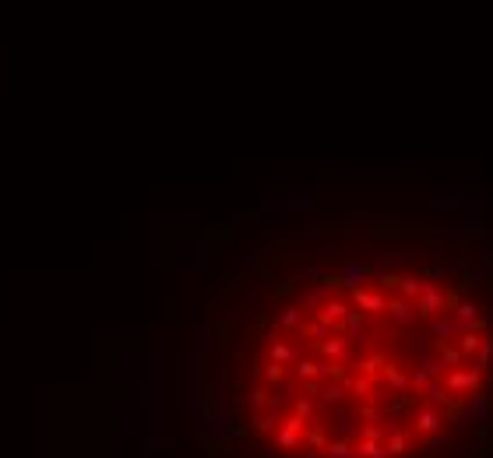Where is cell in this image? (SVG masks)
Segmentation results:
<instances>
[{"label": "cell", "instance_id": "obj_9", "mask_svg": "<svg viewBox=\"0 0 493 458\" xmlns=\"http://www.w3.org/2000/svg\"><path fill=\"white\" fill-rule=\"evenodd\" d=\"M398 289H401V296H409L412 303L419 300V293L426 289V278H416V275H405V278H398Z\"/></svg>", "mask_w": 493, "mask_h": 458}, {"label": "cell", "instance_id": "obj_8", "mask_svg": "<svg viewBox=\"0 0 493 458\" xmlns=\"http://www.w3.org/2000/svg\"><path fill=\"white\" fill-rule=\"evenodd\" d=\"M388 314H392L394 325H405V328H409V325L419 317L416 303H405V300H392V303H388Z\"/></svg>", "mask_w": 493, "mask_h": 458}, {"label": "cell", "instance_id": "obj_1", "mask_svg": "<svg viewBox=\"0 0 493 458\" xmlns=\"http://www.w3.org/2000/svg\"><path fill=\"white\" fill-rule=\"evenodd\" d=\"M444 384H448V391L451 395H472V391H483V370H476V366H469V370H451L448 377H444Z\"/></svg>", "mask_w": 493, "mask_h": 458}, {"label": "cell", "instance_id": "obj_6", "mask_svg": "<svg viewBox=\"0 0 493 458\" xmlns=\"http://www.w3.org/2000/svg\"><path fill=\"white\" fill-rule=\"evenodd\" d=\"M384 448H388V455H392V458L409 455V448H412V434L405 430V423L388 430V441H384Z\"/></svg>", "mask_w": 493, "mask_h": 458}, {"label": "cell", "instance_id": "obj_3", "mask_svg": "<svg viewBox=\"0 0 493 458\" xmlns=\"http://www.w3.org/2000/svg\"><path fill=\"white\" fill-rule=\"evenodd\" d=\"M441 427H444V409L433 405V402H426V405L416 413V430H419L423 437H430V434H441Z\"/></svg>", "mask_w": 493, "mask_h": 458}, {"label": "cell", "instance_id": "obj_11", "mask_svg": "<svg viewBox=\"0 0 493 458\" xmlns=\"http://www.w3.org/2000/svg\"><path fill=\"white\" fill-rule=\"evenodd\" d=\"M480 342H483L480 332H465V335H462V356H472V353L480 349Z\"/></svg>", "mask_w": 493, "mask_h": 458}, {"label": "cell", "instance_id": "obj_7", "mask_svg": "<svg viewBox=\"0 0 493 458\" xmlns=\"http://www.w3.org/2000/svg\"><path fill=\"white\" fill-rule=\"evenodd\" d=\"M426 328H430V335H437L441 342H448V339L462 335V325H458V321H448L444 314H433V317L426 321Z\"/></svg>", "mask_w": 493, "mask_h": 458}, {"label": "cell", "instance_id": "obj_2", "mask_svg": "<svg viewBox=\"0 0 493 458\" xmlns=\"http://www.w3.org/2000/svg\"><path fill=\"white\" fill-rule=\"evenodd\" d=\"M444 307H448V296L433 285V282H426V289L419 293V300H416V310H419V317H433V314H444Z\"/></svg>", "mask_w": 493, "mask_h": 458}, {"label": "cell", "instance_id": "obj_5", "mask_svg": "<svg viewBox=\"0 0 493 458\" xmlns=\"http://www.w3.org/2000/svg\"><path fill=\"white\" fill-rule=\"evenodd\" d=\"M335 282L345 285V289H360V285L370 282V265H363V261H349V265L338 268V278H335Z\"/></svg>", "mask_w": 493, "mask_h": 458}, {"label": "cell", "instance_id": "obj_10", "mask_svg": "<svg viewBox=\"0 0 493 458\" xmlns=\"http://www.w3.org/2000/svg\"><path fill=\"white\" fill-rule=\"evenodd\" d=\"M487 364H493V339H483L480 353H472V366L476 370H487Z\"/></svg>", "mask_w": 493, "mask_h": 458}, {"label": "cell", "instance_id": "obj_4", "mask_svg": "<svg viewBox=\"0 0 493 458\" xmlns=\"http://www.w3.org/2000/svg\"><path fill=\"white\" fill-rule=\"evenodd\" d=\"M353 293V307L356 310H367V314H381V310H388V300H384V293H377V289H367V285H360V289H349Z\"/></svg>", "mask_w": 493, "mask_h": 458}]
</instances>
